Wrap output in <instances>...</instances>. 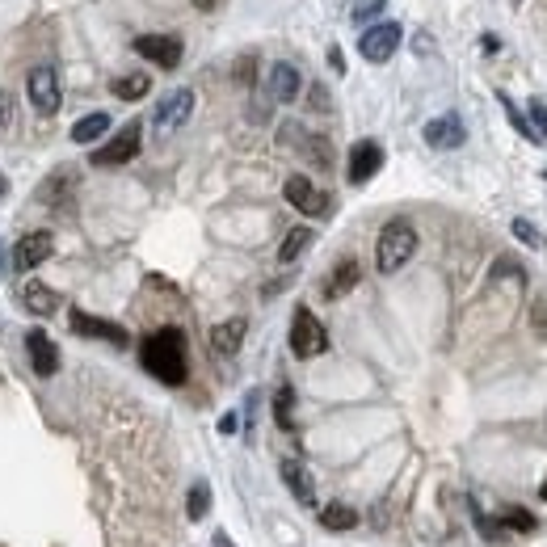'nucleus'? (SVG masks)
Listing matches in <instances>:
<instances>
[{
	"mask_svg": "<svg viewBox=\"0 0 547 547\" xmlns=\"http://www.w3.org/2000/svg\"><path fill=\"white\" fill-rule=\"evenodd\" d=\"M139 362H144V371H148L152 379L165 383V388H181V383L190 379L186 333H181L177 324H165V329L148 333L144 346H139Z\"/></svg>",
	"mask_w": 547,
	"mask_h": 547,
	"instance_id": "f257e3e1",
	"label": "nucleus"
},
{
	"mask_svg": "<svg viewBox=\"0 0 547 547\" xmlns=\"http://www.w3.org/2000/svg\"><path fill=\"white\" fill-rule=\"evenodd\" d=\"M417 253V228L409 224V219H392L388 228L379 232L375 240V266L379 274H396L400 266H409Z\"/></svg>",
	"mask_w": 547,
	"mask_h": 547,
	"instance_id": "f03ea898",
	"label": "nucleus"
},
{
	"mask_svg": "<svg viewBox=\"0 0 547 547\" xmlns=\"http://www.w3.org/2000/svg\"><path fill=\"white\" fill-rule=\"evenodd\" d=\"M324 350H329V333H324V324L316 320V312L312 308H295V316H291V354L295 358H320Z\"/></svg>",
	"mask_w": 547,
	"mask_h": 547,
	"instance_id": "7ed1b4c3",
	"label": "nucleus"
},
{
	"mask_svg": "<svg viewBox=\"0 0 547 547\" xmlns=\"http://www.w3.org/2000/svg\"><path fill=\"white\" fill-rule=\"evenodd\" d=\"M139 148H144V123H139V118H131V123L118 131L106 148H97L89 160H93L97 169H114V165H127V160H135Z\"/></svg>",
	"mask_w": 547,
	"mask_h": 547,
	"instance_id": "20e7f679",
	"label": "nucleus"
},
{
	"mask_svg": "<svg viewBox=\"0 0 547 547\" xmlns=\"http://www.w3.org/2000/svg\"><path fill=\"white\" fill-rule=\"evenodd\" d=\"M282 194H287V202H291V207H295L299 215L324 219V215L333 211V198L324 194V190L316 186V181L303 177V173H291V177H287V186H282Z\"/></svg>",
	"mask_w": 547,
	"mask_h": 547,
	"instance_id": "39448f33",
	"label": "nucleus"
},
{
	"mask_svg": "<svg viewBox=\"0 0 547 547\" xmlns=\"http://www.w3.org/2000/svg\"><path fill=\"white\" fill-rule=\"evenodd\" d=\"M400 38H404V30L396 22L367 26V30H362V38H358V55L367 59V64H388V59L396 55V47H400Z\"/></svg>",
	"mask_w": 547,
	"mask_h": 547,
	"instance_id": "423d86ee",
	"label": "nucleus"
},
{
	"mask_svg": "<svg viewBox=\"0 0 547 547\" xmlns=\"http://www.w3.org/2000/svg\"><path fill=\"white\" fill-rule=\"evenodd\" d=\"M68 324H72V333L76 337H97V341H110V346H131V333L123 329V324H114V320H101V316H89V312H72L68 316Z\"/></svg>",
	"mask_w": 547,
	"mask_h": 547,
	"instance_id": "0eeeda50",
	"label": "nucleus"
},
{
	"mask_svg": "<svg viewBox=\"0 0 547 547\" xmlns=\"http://www.w3.org/2000/svg\"><path fill=\"white\" fill-rule=\"evenodd\" d=\"M51 249H55V240H51V232H26L22 240L13 245V270L17 274H30V270H38L43 261L51 257Z\"/></svg>",
	"mask_w": 547,
	"mask_h": 547,
	"instance_id": "6e6552de",
	"label": "nucleus"
},
{
	"mask_svg": "<svg viewBox=\"0 0 547 547\" xmlns=\"http://www.w3.org/2000/svg\"><path fill=\"white\" fill-rule=\"evenodd\" d=\"M379 169H383V148L375 144V139H358V144L350 148V160H346L350 186H367Z\"/></svg>",
	"mask_w": 547,
	"mask_h": 547,
	"instance_id": "1a4fd4ad",
	"label": "nucleus"
},
{
	"mask_svg": "<svg viewBox=\"0 0 547 547\" xmlns=\"http://www.w3.org/2000/svg\"><path fill=\"white\" fill-rule=\"evenodd\" d=\"M26 93H30V106H34L38 114H47V118L59 110V101H64V93H59V76H55V68H34L30 80H26Z\"/></svg>",
	"mask_w": 547,
	"mask_h": 547,
	"instance_id": "9d476101",
	"label": "nucleus"
},
{
	"mask_svg": "<svg viewBox=\"0 0 547 547\" xmlns=\"http://www.w3.org/2000/svg\"><path fill=\"white\" fill-rule=\"evenodd\" d=\"M135 51L144 59H152L156 68H165V72H173L181 64V38L177 34H139Z\"/></svg>",
	"mask_w": 547,
	"mask_h": 547,
	"instance_id": "9b49d317",
	"label": "nucleus"
},
{
	"mask_svg": "<svg viewBox=\"0 0 547 547\" xmlns=\"http://www.w3.org/2000/svg\"><path fill=\"white\" fill-rule=\"evenodd\" d=\"M421 135H425V144H430V148L455 152V148H463V139H468V127H463L459 114H438V118H430V123H425Z\"/></svg>",
	"mask_w": 547,
	"mask_h": 547,
	"instance_id": "f8f14e48",
	"label": "nucleus"
},
{
	"mask_svg": "<svg viewBox=\"0 0 547 547\" xmlns=\"http://www.w3.org/2000/svg\"><path fill=\"white\" fill-rule=\"evenodd\" d=\"M190 114H194V93H190V89H173L169 97H160V101H156L152 123H156V131H177Z\"/></svg>",
	"mask_w": 547,
	"mask_h": 547,
	"instance_id": "ddd939ff",
	"label": "nucleus"
},
{
	"mask_svg": "<svg viewBox=\"0 0 547 547\" xmlns=\"http://www.w3.org/2000/svg\"><path fill=\"white\" fill-rule=\"evenodd\" d=\"M266 93H270V101H295L299 93H303V76H299V68L295 64H287V59H278V64L270 68V76H266Z\"/></svg>",
	"mask_w": 547,
	"mask_h": 547,
	"instance_id": "4468645a",
	"label": "nucleus"
},
{
	"mask_svg": "<svg viewBox=\"0 0 547 547\" xmlns=\"http://www.w3.org/2000/svg\"><path fill=\"white\" fill-rule=\"evenodd\" d=\"M26 350H30V362H34V375L51 379L59 371V350H55V341L43 329H30L26 333Z\"/></svg>",
	"mask_w": 547,
	"mask_h": 547,
	"instance_id": "2eb2a0df",
	"label": "nucleus"
},
{
	"mask_svg": "<svg viewBox=\"0 0 547 547\" xmlns=\"http://www.w3.org/2000/svg\"><path fill=\"white\" fill-rule=\"evenodd\" d=\"M245 333H249V320H245V316H232V320H224V324H215V329H211V350L224 354V358H232V354L240 350V341H245Z\"/></svg>",
	"mask_w": 547,
	"mask_h": 547,
	"instance_id": "dca6fc26",
	"label": "nucleus"
},
{
	"mask_svg": "<svg viewBox=\"0 0 547 547\" xmlns=\"http://www.w3.org/2000/svg\"><path fill=\"white\" fill-rule=\"evenodd\" d=\"M358 278H362V266L354 257H341L337 266H333V274L324 278V299H341V295H350L354 287H358Z\"/></svg>",
	"mask_w": 547,
	"mask_h": 547,
	"instance_id": "f3484780",
	"label": "nucleus"
},
{
	"mask_svg": "<svg viewBox=\"0 0 547 547\" xmlns=\"http://www.w3.org/2000/svg\"><path fill=\"white\" fill-rule=\"evenodd\" d=\"M282 480H287V489L295 493V501H303V505H312L316 501V484H312V476H308V468H303L299 459H282Z\"/></svg>",
	"mask_w": 547,
	"mask_h": 547,
	"instance_id": "a211bd4d",
	"label": "nucleus"
},
{
	"mask_svg": "<svg viewBox=\"0 0 547 547\" xmlns=\"http://www.w3.org/2000/svg\"><path fill=\"white\" fill-rule=\"evenodd\" d=\"M22 303H26L30 316H51L59 308V295L47 287V282H26V287H22Z\"/></svg>",
	"mask_w": 547,
	"mask_h": 547,
	"instance_id": "6ab92c4d",
	"label": "nucleus"
},
{
	"mask_svg": "<svg viewBox=\"0 0 547 547\" xmlns=\"http://www.w3.org/2000/svg\"><path fill=\"white\" fill-rule=\"evenodd\" d=\"M110 131V114H101V110H93V114H85L80 123L72 127V144H97L101 135Z\"/></svg>",
	"mask_w": 547,
	"mask_h": 547,
	"instance_id": "aec40b11",
	"label": "nucleus"
},
{
	"mask_svg": "<svg viewBox=\"0 0 547 547\" xmlns=\"http://www.w3.org/2000/svg\"><path fill=\"white\" fill-rule=\"evenodd\" d=\"M320 526H324V531H354L358 510H350L346 501H333V505H324V510H320Z\"/></svg>",
	"mask_w": 547,
	"mask_h": 547,
	"instance_id": "412c9836",
	"label": "nucleus"
},
{
	"mask_svg": "<svg viewBox=\"0 0 547 547\" xmlns=\"http://www.w3.org/2000/svg\"><path fill=\"white\" fill-rule=\"evenodd\" d=\"M148 89H152V76H144V72L118 76L114 85H110V93H114V97H123V101H139V97H148Z\"/></svg>",
	"mask_w": 547,
	"mask_h": 547,
	"instance_id": "4be33fe9",
	"label": "nucleus"
},
{
	"mask_svg": "<svg viewBox=\"0 0 547 547\" xmlns=\"http://www.w3.org/2000/svg\"><path fill=\"white\" fill-rule=\"evenodd\" d=\"M312 240H316V232H312V228H291V232H287V240H282V249H278V261H282V266H287V261H295L303 249L312 245Z\"/></svg>",
	"mask_w": 547,
	"mask_h": 547,
	"instance_id": "5701e85b",
	"label": "nucleus"
},
{
	"mask_svg": "<svg viewBox=\"0 0 547 547\" xmlns=\"http://www.w3.org/2000/svg\"><path fill=\"white\" fill-rule=\"evenodd\" d=\"M497 522H501V526H510V531H518V535H531L535 526H539L535 514H526L522 505H505V510L497 514Z\"/></svg>",
	"mask_w": 547,
	"mask_h": 547,
	"instance_id": "b1692460",
	"label": "nucleus"
},
{
	"mask_svg": "<svg viewBox=\"0 0 547 547\" xmlns=\"http://www.w3.org/2000/svg\"><path fill=\"white\" fill-rule=\"evenodd\" d=\"M291 409H295V388H291V383H282V388L274 392V417H278L282 430H295Z\"/></svg>",
	"mask_w": 547,
	"mask_h": 547,
	"instance_id": "393cba45",
	"label": "nucleus"
},
{
	"mask_svg": "<svg viewBox=\"0 0 547 547\" xmlns=\"http://www.w3.org/2000/svg\"><path fill=\"white\" fill-rule=\"evenodd\" d=\"M207 510H211V484H207V480H198L194 489H190L186 514H190V522H202V518H207Z\"/></svg>",
	"mask_w": 547,
	"mask_h": 547,
	"instance_id": "a878e982",
	"label": "nucleus"
},
{
	"mask_svg": "<svg viewBox=\"0 0 547 547\" xmlns=\"http://www.w3.org/2000/svg\"><path fill=\"white\" fill-rule=\"evenodd\" d=\"M383 9H388V0H354L350 5V22H371V17H379Z\"/></svg>",
	"mask_w": 547,
	"mask_h": 547,
	"instance_id": "bb28decb",
	"label": "nucleus"
},
{
	"mask_svg": "<svg viewBox=\"0 0 547 547\" xmlns=\"http://www.w3.org/2000/svg\"><path fill=\"white\" fill-rule=\"evenodd\" d=\"M526 114H531V131L539 139H547V106H543V101H531V110H526Z\"/></svg>",
	"mask_w": 547,
	"mask_h": 547,
	"instance_id": "cd10ccee",
	"label": "nucleus"
},
{
	"mask_svg": "<svg viewBox=\"0 0 547 547\" xmlns=\"http://www.w3.org/2000/svg\"><path fill=\"white\" fill-rule=\"evenodd\" d=\"M514 236L522 240V245H543V236H539L531 224H526V219H514Z\"/></svg>",
	"mask_w": 547,
	"mask_h": 547,
	"instance_id": "c85d7f7f",
	"label": "nucleus"
},
{
	"mask_svg": "<svg viewBox=\"0 0 547 547\" xmlns=\"http://www.w3.org/2000/svg\"><path fill=\"white\" fill-rule=\"evenodd\" d=\"M13 123V97L5 93V89H0V131H5Z\"/></svg>",
	"mask_w": 547,
	"mask_h": 547,
	"instance_id": "c756f323",
	"label": "nucleus"
},
{
	"mask_svg": "<svg viewBox=\"0 0 547 547\" xmlns=\"http://www.w3.org/2000/svg\"><path fill=\"white\" fill-rule=\"evenodd\" d=\"M240 430V413H224L219 417V434H236Z\"/></svg>",
	"mask_w": 547,
	"mask_h": 547,
	"instance_id": "7c9ffc66",
	"label": "nucleus"
},
{
	"mask_svg": "<svg viewBox=\"0 0 547 547\" xmlns=\"http://www.w3.org/2000/svg\"><path fill=\"white\" fill-rule=\"evenodd\" d=\"M480 47H484V55H497V51H501V38H497V34H484Z\"/></svg>",
	"mask_w": 547,
	"mask_h": 547,
	"instance_id": "2f4dec72",
	"label": "nucleus"
},
{
	"mask_svg": "<svg viewBox=\"0 0 547 547\" xmlns=\"http://www.w3.org/2000/svg\"><path fill=\"white\" fill-rule=\"evenodd\" d=\"M329 64H333V72H346V59H341L337 47H329Z\"/></svg>",
	"mask_w": 547,
	"mask_h": 547,
	"instance_id": "473e14b6",
	"label": "nucleus"
},
{
	"mask_svg": "<svg viewBox=\"0 0 547 547\" xmlns=\"http://www.w3.org/2000/svg\"><path fill=\"white\" fill-rule=\"evenodd\" d=\"M215 547H236V543H232V539H228L224 531H219V535H215Z\"/></svg>",
	"mask_w": 547,
	"mask_h": 547,
	"instance_id": "72a5a7b5",
	"label": "nucleus"
},
{
	"mask_svg": "<svg viewBox=\"0 0 547 547\" xmlns=\"http://www.w3.org/2000/svg\"><path fill=\"white\" fill-rule=\"evenodd\" d=\"M194 5H198V9H215V5H219V0H194Z\"/></svg>",
	"mask_w": 547,
	"mask_h": 547,
	"instance_id": "f704fd0d",
	"label": "nucleus"
},
{
	"mask_svg": "<svg viewBox=\"0 0 547 547\" xmlns=\"http://www.w3.org/2000/svg\"><path fill=\"white\" fill-rule=\"evenodd\" d=\"M539 497H543V501H547V480H543V484H539Z\"/></svg>",
	"mask_w": 547,
	"mask_h": 547,
	"instance_id": "c9c22d12",
	"label": "nucleus"
},
{
	"mask_svg": "<svg viewBox=\"0 0 547 547\" xmlns=\"http://www.w3.org/2000/svg\"><path fill=\"white\" fill-rule=\"evenodd\" d=\"M0 198H5V177H0Z\"/></svg>",
	"mask_w": 547,
	"mask_h": 547,
	"instance_id": "e433bc0d",
	"label": "nucleus"
},
{
	"mask_svg": "<svg viewBox=\"0 0 547 547\" xmlns=\"http://www.w3.org/2000/svg\"><path fill=\"white\" fill-rule=\"evenodd\" d=\"M543 245H547V240H543Z\"/></svg>",
	"mask_w": 547,
	"mask_h": 547,
	"instance_id": "4c0bfd02",
	"label": "nucleus"
}]
</instances>
